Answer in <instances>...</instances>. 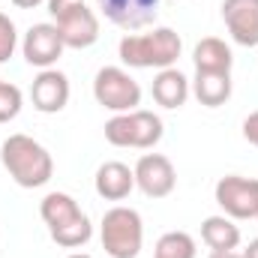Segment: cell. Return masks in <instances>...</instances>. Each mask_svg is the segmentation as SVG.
Returning a JSON list of instances; mask_svg holds the SVG:
<instances>
[{
  "label": "cell",
  "mask_w": 258,
  "mask_h": 258,
  "mask_svg": "<svg viewBox=\"0 0 258 258\" xmlns=\"http://www.w3.org/2000/svg\"><path fill=\"white\" fill-rule=\"evenodd\" d=\"M0 162L9 171V177L21 186V189H39L51 180L54 174V159L51 153L30 135L18 132L9 135L0 147Z\"/></svg>",
  "instance_id": "obj_1"
},
{
  "label": "cell",
  "mask_w": 258,
  "mask_h": 258,
  "mask_svg": "<svg viewBox=\"0 0 258 258\" xmlns=\"http://www.w3.org/2000/svg\"><path fill=\"white\" fill-rule=\"evenodd\" d=\"M183 39L171 27H153L147 33H126L117 45L120 60L132 69H168L177 63Z\"/></svg>",
  "instance_id": "obj_2"
},
{
  "label": "cell",
  "mask_w": 258,
  "mask_h": 258,
  "mask_svg": "<svg viewBox=\"0 0 258 258\" xmlns=\"http://www.w3.org/2000/svg\"><path fill=\"white\" fill-rule=\"evenodd\" d=\"M39 216L48 225V234L57 246L78 249L93 237V225L87 213L78 207V201L66 192H48L39 204Z\"/></svg>",
  "instance_id": "obj_3"
},
{
  "label": "cell",
  "mask_w": 258,
  "mask_h": 258,
  "mask_svg": "<svg viewBox=\"0 0 258 258\" xmlns=\"http://www.w3.org/2000/svg\"><path fill=\"white\" fill-rule=\"evenodd\" d=\"M99 237H102V249L111 258H138L141 243H144V222L141 213L132 207H111L102 216L99 225Z\"/></svg>",
  "instance_id": "obj_4"
},
{
  "label": "cell",
  "mask_w": 258,
  "mask_h": 258,
  "mask_svg": "<svg viewBox=\"0 0 258 258\" xmlns=\"http://www.w3.org/2000/svg\"><path fill=\"white\" fill-rule=\"evenodd\" d=\"M105 141L114 147H135V150H150L162 141V120L153 111L135 108L126 114H114L105 123Z\"/></svg>",
  "instance_id": "obj_5"
},
{
  "label": "cell",
  "mask_w": 258,
  "mask_h": 258,
  "mask_svg": "<svg viewBox=\"0 0 258 258\" xmlns=\"http://www.w3.org/2000/svg\"><path fill=\"white\" fill-rule=\"evenodd\" d=\"M93 96L102 108L114 114H126L141 105V87L138 81L120 66H102L93 78Z\"/></svg>",
  "instance_id": "obj_6"
},
{
  "label": "cell",
  "mask_w": 258,
  "mask_h": 258,
  "mask_svg": "<svg viewBox=\"0 0 258 258\" xmlns=\"http://www.w3.org/2000/svg\"><path fill=\"white\" fill-rule=\"evenodd\" d=\"M216 204L222 207L225 216L231 219H255L258 216V180L255 177H240V174H225L216 183Z\"/></svg>",
  "instance_id": "obj_7"
},
{
  "label": "cell",
  "mask_w": 258,
  "mask_h": 258,
  "mask_svg": "<svg viewBox=\"0 0 258 258\" xmlns=\"http://www.w3.org/2000/svg\"><path fill=\"white\" fill-rule=\"evenodd\" d=\"M132 171H135V186L147 198H165L177 186V171H174L171 159L162 153H144Z\"/></svg>",
  "instance_id": "obj_8"
},
{
  "label": "cell",
  "mask_w": 258,
  "mask_h": 258,
  "mask_svg": "<svg viewBox=\"0 0 258 258\" xmlns=\"http://www.w3.org/2000/svg\"><path fill=\"white\" fill-rule=\"evenodd\" d=\"M63 39H60V30L57 24H33L27 33H24V42H21V51H24V60L36 69H51V66L60 60L63 54Z\"/></svg>",
  "instance_id": "obj_9"
},
{
  "label": "cell",
  "mask_w": 258,
  "mask_h": 258,
  "mask_svg": "<svg viewBox=\"0 0 258 258\" xmlns=\"http://www.w3.org/2000/svg\"><path fill=\"white\" fill-rule=\"evenodd\" d=\"M30 99H33V108L42 111V114L63 111L66 102H69V78L54 66L51 69H39V75L30 84Z\"/></svg>",
  "instance_id": "obj_10"
},
{
  "label": "cell",
  "mask_w": 258,
  "mask_h": 258,
  "mask_svg": "<svg viewBox=\"0 0 258 258\" xmlns=\"http://www.w3.org/2000/svg\"><path fill=\"white\" fill-rule=\"evenodd\" d=\"M222 21L237 45H258V0H222Z\"/></svg>",
  "instance_id": "obj_11"
},
{
  "label": "cell",
  "mask_w": 258,
  "mask_h": 258,
  "mask_svg": "<svg viewBox=\"0 0 258 258\" xmlns=\"http://www.w3.org/2000/svg\"><path fill=\"white\" fill-rule=\"evenodd\" d=\"M54 24L60 30V39H63L66 48H90L99 39V18L84 3L69 9L60 18H54Z\"/></svg>",
  "instance_id": "obj_12"
},
{
  "label": "cell",
  "mask_w": 258,
  "mask_h": 258,
  "mask_svg": "<svg viewBox=\"0 0 258 258\" xmlns=\"http://www.w3.org/2000/svg\"><path fill=\"white\" fill-rule=\"evenodd\" d=\"M96 3H99V12L111 24L123 30H138V27L153 24L162 0H96Z\"/></svg>",
  "instance_id": "obj_13"
},
{
  "label": "cell",
  "mask_w": 258,
  "mask_h": 258,
  "mask_svg": "<svg viewBox=\"0 0 258 258\" xmlns=\"http://www.w3.org/2000/svg\"><path fill=\"white\" fill-rule=\"evenodd\" d=\"M93 183H96V195L99 198H105V201H123L135 189V171L129 165H123V162L111 159V162H102L96 168Z\"/></svg>",
  "instance_id": "obj_14"
},
{
  "label": "cell",
  "mask_w": 258,
  "mask_h": 258,
  "mask_svg": "<svg viewBox=\"0 0 258 258\" xmlns=\"http://www.w3.org/2000/svg\"><path fill=\"white\" fill-rule=\"evenodd\" d=\"M150 90H153V99L162 108H180V105H186L192 87H189V78L177 66H168V69H159L156 72Z\"/></svg>",
  "instance_id": "obj_15"
},
{
  "label": "cell",
  "mask_w": 258,
  "mask_h": 258,
  "mask_svg": "<svg viewBox=\"0 0 258 258\" xmlns=\"http://www.w3.org/2000/svg\"><path fill=\"white\" fill-rule=\"evenodd\" d=\"M195 99L207 108H219L231 99V72H195Z\"/></svg>",
  "instance_id": "obj_16"
},
{
  "label": "cell",
  "mask_w": 258,
  "mask_h": 258,
  "mask_svg": "<svg viewBox=\"0 0 258 258\" xmlns=\"http://www.w3.org/2000/svg\"><path fill=\"white\" fill-rule=\"evenodd\" d=\"M201 240L210 246V252H231L240 243V228L231 216H207L201 222Z\"/></svg>",
  "instance_id": "obj_17"
},
{
  "label": "cell",
  "mask_w": 258,
  "mask_h": 258,
  "mask_svg": "<svg viewBox=\"0 0 258 258\" xmlns=\"http://www.w3.org/2000/svg\"><path fill=\"white\" fill-rule=\"evenodd\" d=\"M192 63L195 72H231V63H234V54L231 48L216 39V36H204L192 51Z\"/></svg>",
  "instance_id": "obj_18"
},
{
  "label": "cell",
  "mask_w": 258,
  "mask_h": 258,
  "mask_svg": "<svg viewBox=\"0 0 258 258\" xmlns=\"http://www.w3.org/2000/svg\"><path fill=\"white\" fill-rule=\"evenodd\" d=\"M156 258H195V240L186 231H168L156 240Z\"/></svg>",
  "instance_id": "obj_19"
},
{
  "label": "cell",
  "mask_w": 258,
  "mask_h": 258,
  "mask_svg": "<svg viewBox=\"0 0 258 258\" xmlns=\"http://www.w3.org/2000/svg\"><path fill=\"white\" fill-rule=\"evenodd\" d=\"M21 105H24V96L15 84L9 81H0V123H9L21 114Z\"/></svg>",
  "instance_id": "obj_20"
},
{
  "label": "cell",
  "mask_w": 258,
  "mask_h": 258,
  "mask_svg": "<svg viewBox=\"0 0 258 258\" xmlns=\"http://www.w3.org/2000/svg\"><path fill=\"white\" fill-rule=\"evenodd\" d=\"M15 48H18V30L12 24V18L0 12V63H6L15 54Z\"/></svg>",
  "instance_id": "obj_21"
},
{
  "label": "cell",
  "mask_w": 258,
  "mask_h": 258,
  "mask_svg": "<svg viewBox=\"0 0 258 258\" xmlns=\"http://www.w3.org/2000/svg\"><path fill=\"white\" fill-rule=\"evenodd\" d=\"M84 0H48V12H51V18H60V15H66L69 9H75Z\"/></svg>",
  "instance_id": "obj_22"
},
{
  "label": "cell",
  "mask_w": 258,
  "mask_h": 258,
  "mask_svg": "<svg viewBox=\"0 0 258 258\" xmlns=\"http://www.w3.org/2000/svg\"><path fill=\"white\" fill-rule=\"evenodd\" d=\"M243 138H246L252 147H258V111H252V114L243 120Z\"/></svg>",
  "instance_id": "obj_23"
},
{
  "label": "cell",
  "mask_w": 258,
  "mask_h": 258,
  "mask_svg": "<svg viewBox=\"0 0 258 258\" xmlns=\"http://www.w3.org/2000/svg\"><path fill=\"white\" fill-rule=\"evenodd\" d=\"M18 9H36L39 3H48V0H12Z\"/></svg>",
  "instance_id": "obj_24"
},
{
  "label": "cell",
  "mask_w": 258,
  "mask_h": 258,
  "mask_svg": "<svg viewBox=\"0 0 258 258\" xmlns=\"http://www.w3.org/2000/svg\"><path fill=\"white\" fill-rule=\"evenodd\" d=\"M240 255H243V258H258V237L246 246V249H243V252H240Z\"/></svg>",
  "instance_id": "obj_25"
},
{
  "label": "cell",
  "mask_w": 258,
  "mask_h": 258,
  "mask_svg": "<svg viewBox=\"0 0 258 258\" xmlns=\"http://www.w3.org/2000/svg\"><path fill=\"white\" fill-rule=\"evenodd\" d=\"M210 258H243V255L231 249V252H210Z\"/></svg>",
  "instance_id": "obj_26"
},
{
  "label": "cell",
  "mask_w": 258,
  "mask_h": 258,
  "mask_svg": "<svg viewBox=\"0 0 258 258\" xmlns=\"http://www.w3.org/2000/svg\"><path fill=\"white\" fill-rule=\"evenodd\" d=\"M66 258H93V255H87V252H72V255H66Z\"/></svg>",
  "instance_id": "obj_27"
},
{
  "label": "cell",
  "mask_w": 258,
  "mask_h": 258,
  "mask_svg": "<svg viewBox=\"0 0 258 258\" xmlns=\"http://www.w3.org/2000/svg\"><path fill=\"white\" fill-rule=\"evenodd\" d=\"M255 219H258V216H255Z\"/></svg>",
  "instance_id": "obj_28"
}]
</instances>
